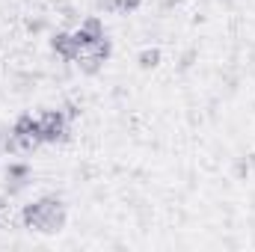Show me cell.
I'll return each mask as SVG.
<instances>
[{"mask_svg":"<svg viewBox=\"0 0 255 252\" xmlns=\"http://www.w3.org/2000/svg\"><path fill=\"white\" fill-rule=\"evenodd\" d=\"M193 60H196V54H193V51H187V54L181 57V63H178V68H181V71H187V68L193 65Z\"/></svg>","mask_w":255,"mask_h":252,"instance_id":"obj_12","label":"cell"},{"mask_svg":"<svg viewBox=\"0 0 255 252\" xmlns=\"http://www.w3.org/2000/svg\"><path fill=\"white\" fill-rule=\"evenodd\" d=\"M71 36H74V42H77L83 51H89L98 39H104V21H101L98 15H89V18H83V21L77 24V30H74Z\"/></svg>","mask_w":255,"mask_h":252,"instance_id":"obj_3","label":"cell"},{"mask_svg":"<svg viewBox=\"0 0 255 252\" xmlns=\"http://www.w3.org/2000/svg\"><path fill=\"white\" fill-rule=\"evenodd\" d=\"M27 30H30V33H42V30H45V21H42V18H30V21H27Z\"/></svg>","mask_w":255,"mask_h":252,"instance_id":"obj_11","label":"cell"},{"mask_svg":"<svg viewBox=\"0 0 255 252\" xmlns=\"http://www.w3.org/2000/svg\"><path fill=\"white\" fill-rule=\"evenodd\" d=\"M253 166H255V157H241L238 163H235V169H238V175L244 178V175H250L253 172Z\"/></svg>","mask_w":255,"mask_h":252,"instance_id":"obj_9","label":"cell"},{"mask_svg":"<svg viewBox=\"0 0 255 252\" xmlns=\"http://www.w3.org/2000/svg\"><path fill=\"white\" fill-rule=\"evenodd\" d=\"M42 125V142H60L68 136V116L65 110H45L39 116Z\"/></svg>","mask_w":255,"mask_h":252,"instance_id":"obj_2","label":"cell"},{"mask_svg":"<svg viewBox=\"0 0 255 252\" xmlns=\"http://www.w3.org/2000/svg\"><path fill=\"white\" fill-rule=\"evenodd\" d=\"M51 48H54V54H60L65 63H77L80 60V54H83V48L74 42V36L71 33H65V30H60V33H54L51 36Z\"/></svg>","mask_w":255,"mask_h":252,"instance_id":"obj_4","label":"cell"},{"mask_svg":"<svg viewBox=\"0 0 255 252\" xmlns=\"http://www.w3.org/2000/svg\"><path fill=\"white\" fill-rule=\"evenodd\" d=\"M139 3L142 0H116V12H133V9H139Z\"/></svg>","mask_w":255,"mask_h":252,"instance_id":"obj_10","label":"cell"},{"mask_svg":"<svg viewBox=\"0 0 255 252\" xmlns=\"http://www.w3.org/2000/svg\"><path fill=\"white\" fill-rule=\"evenodd\" d=\"M89 54H95V57H98L101 63H107V57L113 54V42H110V39L104 36V39H98V42H95V45L89 48Z\"/></svg>","mask_w":255,"mask_h":252,"instance_id":"obj_7","label":"cell"},{"mask_svg":"<svg viewBox=\"0 0 255 252\" xmlns=\"http://www.w3.org/2000/svg\"><path fill=\"white\" fill-rule=\"evenodd\" d=\"M65 116H68V119H77V116H80V107H77V104H65Z\"/></svg>","mask_w":255,"mask_h":252,"instance_id":"obj_13","label":"cell"},{"mask_svg":"<svg viewBox=\"0 0 255 252\" xmlns=\"http://www.w3.org/2000/svg\"><path fill=\"white\" fill-rule=\"evenodd\" d=\"M136 63H139V68H157L160 65V48H142L139 51V57H136Z\"/></svg>","mask_w":255,"mask_h":252,"instance_id":"obj_6","label":"cell"},{"mask_svg":"<svg viewBox=\"0 0 255 252\" xmlns=\"http://www.w3.org/2000/svg\"><path fill=\"white\" fill-rule=\"evenodd\" d=\"M77 65H80V71H86V74H95L98 68H101V60L95 57V54H80V60H77Z\"/></svg>","mask_w":255,"mask_h":252,"instance_id":"obj_8","label":"cell"},{"mask_svg":"<svg viewBox=\"0 0 255 252\" xmlns=\"http://www.w3.org/2000/svg\"><path fill=\"white\" fill-rule=\"evenodd\" d=\"M12 136L18 139L21 151H30V148H36V145L42 142V125H39V119H36L33 113H24V116H18V119H15V125H12Z\"/></svg>","mask_w":255,"mask_h":252,"instance_id":"obj_1","label":"cell"},{"mask_svg":"<svg viewBox=\"0 0 255 252\" xmlns=\"http://www.w3.org/2000/svg\"><path fill=\"white\" fill-rule=\"evenodd\" d=\"M30 175H33L30 163H24V160H15V163H9V166H6V181H12V184L6 187V193H9V196H12V193H18V190L30 181Z\"/></svg>","mask_w":255,"mask_h":252,"instance_id":"obj_5","label":"cell"}]
</instances>
